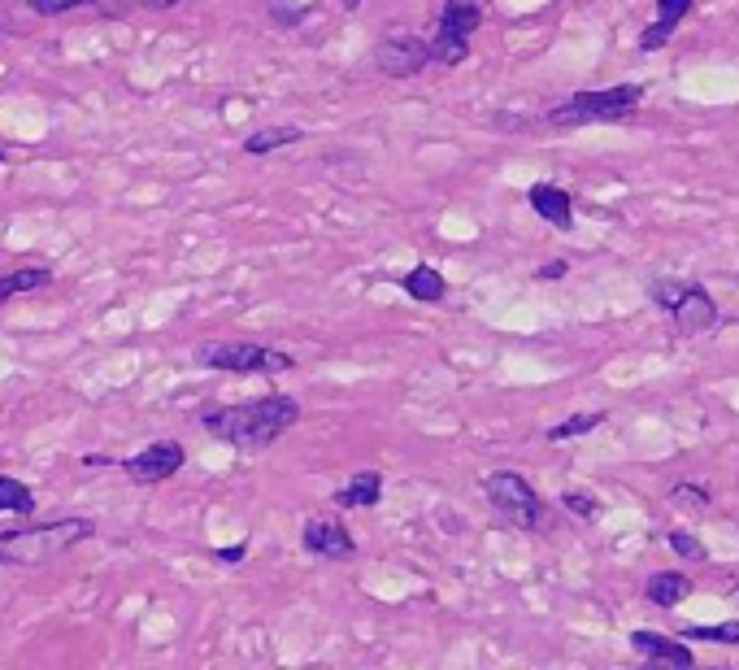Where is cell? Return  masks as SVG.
<instances>
[{
	"instance_id": "cell-25",
	"label": "cell",
	"mask_w": 739,
	"mask_h": 670,
	"mask_svg": "<svg viewBox=\"0 0 739 670\" xmlns=\"http://www.w3.org/2000/svg\"><path fill=\"white\" fill-rule=\"evenodd\" d=\"M675 501H679V506H691V510H709V497H705L700 488H688V483L675 488Z\"/></svg>"
},
{
	"instance_id": "cell-12",
	"label": "cell",
	"mask_w": 739,
	"mask_h": 670,
	"mask_svg": "<svg viewBox=\"0 0 739 670\" xmlns=\"http://www.w3.org/2000/svg\"><path fill=\"white\" fill-rule=\"evenodd\" d=\"M531 209L548 218L552 227H561V231H570L575 227V206H570V192L566 188H557V183H536L531 188Z\"/></svg>"
},
{
	"instance_id": "cell-9",
	"label": "cell",
	"mask_w": 739,
	"mask_h": 670,
	"mask_svg": "<svg viewBox=\"0 0 739 670\" xmlns=\"http://www.w3.org/2000/svg\"><path fill=\"white\" fill-rule=\"evenodd\" d=\"M304 549L309 553H318V558H331V562H340V558H352V531H348L344 522H336V518H309L304 522Z\"/></svg>"
},
{
	"instance_id": "cell-21",
	"label": "cell",
	"mask_w": 739,
	"mask_h": 670,
	"mask_svg": "<svg viewBox=\"0 0 739 670\" xmlns=\"http://www.w3.org/2000/svg\"><path fill=\"white\" fill-rule=\"evenodd\" d=\"M605 422V413H575V418H566V422H557V427H548V440L552 444H561V440H575V436H588Z\"/></svg>"
},
{
	"instance_id": "cell-24",
	"label": "cell",
	"mask_w": 739,
	"mask_h": 670,
	"mask_svg": "<svg viewBox=\"0 0 739 670\" xmlns=\"http://www.w3.org/2000/svg\"><path fill=\"white\" fill-rule=\"evenodd\" d=\"M561 501H566V510H570V514H579V518H596V510H600V506L591 501V492H579V488H570Z\"/></svg>"
},
{
	"instance_id": "cell-17",
	"label": "cell",
	"mask_w": 739,
	"mask_h": 670,
	"mask_svg": "<svg viewBox=\"0 0 739 670\" xmlns=\"http://www.w3.org/2000/svg\"><path fill=\"white\" fill-rule=\"evenodd\" d=\"M483 22V9L479 0H443L440 9V27L443 31H457V36H475Z\"/></svg>"
},
{
	"instance_id": "cell-22",
	"label": "cell",
	"mask_w": 739,
	"mask_h": 670,
	"mask_svg": "<svg viewBox=\"0 0 739 670\" xmlns=\"http://www.w3.org/2000/svg\"><path fill=\"white\" fill-rule=\"evenodd\" d=\"M679 636L705 640V644H739V622H718V627H683Z\"/></svg>"
},
{
	"instance_id": "cell-16",
	"label": "cell",
	"mask_w": 739,
	"mask_h": 670,
	"mask_svg": "<svg viewBox=\"0 0 739 670\" xmlns=\"http://www.w3.org/2000/svg\"><path fill=\"white\" fill-rule=\"evenodd\" d=\"M49 283H52V270H44V266H22V270H13V274H0V306L13 301V297H22V292H40V288H49Z\"/></svg>"
},
{
	"instance_id": "cell-19",
	"label": "cell",
	"mask_w": 739,
	"mask_h": 670,
	"mask_svg": "<svg viewBox=\"0 0 739 670\" xmlns=\"http://www.w3.org/2000/svg\"><path fill=\"white\" fill-rule=\"evenodd\" d=\"M296 140H300V127H261V131H252L244 140V153L266 157L274 149H283V144H296Z\"/></svg>"
},
{
	"instance_id": "cell-30",
	"label": "cell",
	"mask_w": 739,
	"mask_h": 670,
	"mask_svg": "<svg viewBox=\"0 0 739 670\" xmlns=\"http://www.w3.org/2000/svg\"><path fill=\"white\" fill-rule=\"evenodd\" d=\"M4 157H9V149H4V140H0V161H4Z\"/></svg>"
},
{
	"instance_id": "cell-23",
	"label": "cell",
	"mask_w": 739,
	"mask_h": 670,
	"mask_svg": "<svg viewBox=\"0 0 739 670\" xmlns=\"http://www.w3.org/2000/svg\"><path fill=\"white\" fill-rule=\"evenodd\" d=\"M670 549H675L679 558H691V562H700V558H705V544H700L691 531H670Z\"/></svg>"
},
{
	"instance_id": "cell-20",
	"label": "cell",
	"mask_w": 739,
	"mask_h": 670,
	"mask_svg": "<svg viewBox=\"0 0 739 670\" xmlns=\"http://www.w3.org/2000/svg\"><path fill=\"white\" fill-rule=\"evenodd\" d=\"M0 514H36V492L13 474H0Z\"/></svg>"
},
{
	"instance_id": "cell-10",
	"label": "cell",
	"mask_w": 739,
	"mask_h": 670,
	"mask_svg": "<svg viewBox=\"0 0 739 670\" xmlns=\"http://www.w3.org/2000/svg\"><path fill=\"white\" fill-rule=\"evenodd\" d=\"M631 649L643 653L648 662H661V667H691V649L683 640H670V636H661V631H631Z\"/></svg>"
},
{
	"instance_id": "cell-26",
	"label": "cell",
	"mask_w": 739,
	"mask_h": 670,
	"mask_svg": "<svg viewBox=\"0 0 739 670\" xmlns=\"http://www.w3.org/2000/svg\"><path fill=\"white\" fill-rule=\"evenodd\" d=\"M36 13H44V18H52V13H66V9H74V4H83V0H27Z\"/></svg>"
},
{
	"instance_id": "cell-14",
	"label": "cell",
	"mask_w": 739,
	"mask_h": 670,
	"mask_svg": "<svg viewBox=\"0 0 739 670\" xmlns=\"http://www.w3.org/2000/svg\"><path fill=\"white\" fill-rule=\"evenodd\" d=\"M383 497V474L379 470H366V474H352L344 488L336 492V501L344 506V510H366V506H375Z\"/></svg>"
},
{
	"instance_id": "cell-11",
	"label": "cell",
	"mask_w": 739,
	"mask_h": 670,
	"mask_svg": "<svg viewBox=\"0 0 739 670\" xmlns=\"http://www.w3.org/2000/svg\"><path fill=\"white\" fill-rule=\"evenodd\" d=\"M691 4H696V0H657V22L640 36V49L643 52L666 49V40L679 31V22L691 13Z\"/></svg>"
},
{
	"instance_id": "cell-31",
	"label": "cell",
	"mask_w": 739,
	"mask_h": 670,
	"mask_svg": "<svg viewBox=\"0 0 739 670\" xmlns=\"http://www.w3.org/2000/svg\"><path fill=\"white\" fill-rule=\"evenodd\" d=\"M344 4H348V9H352V4H361V0H344Z\"/></svg>"
},
{
	"instance_id": "cell-3",
	"label": "cell",
	"mask_w": 739,
	"mask_h": 670,
	"mask_svg": "<svg viewBox=\"0 0 739 670\" xmlns=\"http://www.w3.org/2000/svg\"><path fill=\"white\" fill-rule=\"evenodd\" d=\"M643 101V88L622 83V88H605V92H579L566 104L548 109L543 122L548 127H588V122H622L636 113V104Z\"/></svg>"
},
{
	"instance_id": "cell-13",
	"label": "cell",
	"mask_w": 739,
	"mask_h": 670,
	"mask_svg": "<svg viewBox=\"0 0 739 670\" xmlns=\"http://www.w3.org/2000/svg\"><path fill=\"white\" fill-rule=\"evenodd\" d=\"M643 597H648L652 606H661V610H675L683 597H691V579L688 574H679V570H661V574L648 579Z\"/></svg>"
},
{
	"instance_id": "cell-28",
	"label": "cell",
	"mask_w": 739,
	"mask_h": 670,
	"mask_svg": "<svg viewBox=\"0 0 739 670\" xmlns=\"http://www.w3.org/2000/svg\"><path fill=\"white\" fill-rule=\"evenodd\" d=\"M566 274V261H548V266H540V279H561Z\"/></svg>"
},
{
	"instance_id": "cell-4",
	"label": "cell",
	"mask_w": 739,
	"mask_h": 670,
	"mask_svg": "<svg viewBox=\"0 0 739 670\" xmlns=\"http://www.w3.org/2000/svg\"><path fill=\"white\" fill-rule=\"evenodd\" d=\"M197 361L209 370H231V374H279L292 370L296 358L266 349V344H244V340H209L197 349Z\"/></svg>"
},
{
	"instance_id": "cell-7",
	"label": "cell",
	"mask_w": 739,
	"mask_h": 670,
	"mask_svg": "<svg viewBox=\"0 0 739 670\" xmlns=\"http://www.w3.org/2000/svg\"><path fill=\"white\" fill-rule=\"evenodd\" d=\"M431 61L427 40L422 36H409V31H396L379 44V70H388V79H413L422 66Z\"/></svg>"
},
{
	"instance_id": "cell-15",
	"label": "cell",
	"mask_w": 739,
	"mask_h": 670,
	"mask_svg": "<svg viewBox=\"0 0 739 670\" xmlns=\"http://www.w3.org/2000/svg\"><path fill=\"white\" fill-rule=\"evenodd\" d=\"M413 301H427V306H436L443 301V292H448V283H443V274L436 266H413L409 274H405V283H400Z\"/></svg>"
},
{
	"instance_id": "cell-2",
	"label": "cell",
	"mask_w": 739,
	"mask_h": 670,
	"mask_svg": "<svg viewBox=\"0 0 739 670\" xmlns=\"http://www.w3.org/2000/svg\"><path fill=\"white\" fill-rule=\"evenodd\" d=\"M97 531L92 518H61L44 527H22V531H0V567H40L70 544L88 540Z\"/></svg>"
},
{
	"instance_id": "cell-5",
	"label": "cell",
	"mask_w": 739,
	"mask_h": 670,
	"mask_svg": "<svg viewBox=\"0 0 739 670\" xmlns=\"http://www.w3.org/2000/svg\"><path fill=\"white\" fill-rule=\"evenodd\" d=\"M483 492H488V501H492L496 514L509 518L513 527L536 531V527L543 522L540 497H536V488H531L522 474H513V470H496V474L483 479Z\"/></svg>"
},
{
	"instance_id": "cell-29",
	"label": "cell",
	"mask_w": 739,
	"mask_h": 670,
	"mask_svg": "<svg viewBox=\"0 0 739 670\" xmlns=\"http://www.w3.org/2000/svg\"><path fill=\"white\" fill-rule=\"evenodd\" d=\"M144 4H152V9H170V4H179V0H144Z\"/></svg>"
},
{
	"instance_id": "cell-1",
	"label": "cell",
	"mask_w": 739,
	"mask_h": 670,
	"mask_svg": "<svg viewBox=\"0 0 739 670\" xmlns=\"http://www.w3.org/2000/svg\"><path fill=\"white\" fill-rule=\"evenodd\" d=\"M300 406L283 392H270V397H257L248 406H218V410L200 413V427L213 436V440H227L236 449H266L274 444L283 431H292Z\"/></svg>"
},
{
	"instance_id": "cell-18",
	"label": "cell",
	"mask_w": 739,
	"mask_h": 670,
	"mask_svg": "<svg viewBox=\"0 0 739 670\" xmlns=\"http://www.w3.org/2000/svg\"><path fill=\"white\" fill-rule=\"evenodd\" d=\"M427 52H431V61H440V66H461L466 57H470V36H457V31H436V40H427Z\"/></svg>"
},
{
	"instance_id": "cell-6",
	"label": "cell",
	"mask_w": 739,
	"mask_h": 670,
	"mask_svg": "<svg viewBox=\"0 0 739 670\" xmlns=\"http://www.w3.org/2000/svg\"><path fill=\"white\" fill-rule=\"evenodd\" d=\"M183 462H188L183 444H174V440H157V444L140 449L136 458H127L122 470L131 474V483H144V488H152V483H166L170 474H179Z\"/></svg>"
},
{
	"instance_id": "cell-27",
	"label": "cell",
	"mask_w": 739,
	"mask_h": 670,
	"mask_svg": "<svg viewBox=\"0 0 739 670\" xmlns=\"http://www.w3.org/2000/svg\"><path fill=\"white\" fill-rule=\"evenodd\" d=\"M244 553H248V544H231V549H218V558H222V562H244Z\"/></svg>"
},
{
	"instance_id": "cell-8",
	"label": "cell",
	"mask_w": 739,
	"mask_h": 670,
	"mask_svg": "<svg viewBox=\"0 0 739 670\" xmlns=\"http://www.w3.org/2000/svg\"><path fill=\"white\" fill-rule=\"evenodd\" d=\"M675 313V327L683 331V336H700V331H709L713 322H718V306H713V297L700 288V283H683V292H679V301L670 306Z\"/></svg>"
}]
</instances>
